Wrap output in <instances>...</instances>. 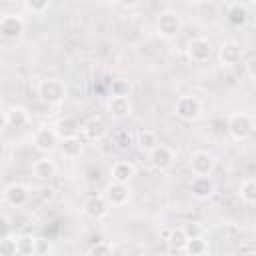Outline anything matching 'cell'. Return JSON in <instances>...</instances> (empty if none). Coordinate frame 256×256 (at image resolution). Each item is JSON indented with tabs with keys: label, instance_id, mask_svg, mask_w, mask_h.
Instances as JSON below:
<instances>
[{
	"label": "cell",
	"instance_id": "34",
	"mask_svg": "<svg viewBox=\"0 0 256 256\" xmlns=\"http://www.w3.org/2000/svg\"><path fill=\"white\" fill-rule=\"evenodd\" d=\"M8 234H10V220L4 214H0V240L4 236H8Z\"/></svg>",
	"mask_w": 256,
	"mask_h": 256
},
{
	"label": "cell",
	"instance_id": "18",
	"mask_svg": "<svg viewBox=\"0 0 256 256\" xmlns=\"http://www.w3.org/2000/svg\"><path fill=\"white\" fill-rule=\"evenodd\" d=\"M110 206L106 204V200L102 198V194H96V196H90L86 202H84V214L92 220H100L108 214Z\"/></svg>",
	"mask_w": 256,
	"mask_h": 256
},
{
	"label": "cell",
	"instance_id": "30",
	"mask_svg": "<svg viewBox=\"0 0 256 256\" xmlns=\"http://www.w3.org/2000/svg\"><path fill=\"white\" fill-rule=\"evenodd\" d=\"M0 256H18L16 254V236L8 234L0 240Z\"/></svg>",
	"mask_w": 256,
	"mask_h": 256
},
{
	"label": "cell",
	"instance_id": "16",
	"mask_svg": "<svg viewBox=\"0 0 256 256\" xmlns=\"http://www.w3.org/2000/svg\"><path fill=\"white\" fill-rule=\"evenodd\" d=\"M106 108H108V114L116 120H124L132 114V102L130 98H124V96H110Z\"/></svg>",
	"mask_w": 256,
	"mask_h": 256
},
{
	"label": "cell",
	"instance_id": "37",
	"mask_svg": "<svg viewBox=\"0 0 256 256\" xmlns=\"http://www.w3.org/2000/svg\"><path fill=\"white\" fill-rule=\"evenodd\" d=\"M6 128H8V124H6V112L0 110V132L6 130Z\"/></svg>",
	"mask_w": 256,
	"mask_h": 256
},
{
	"label": "cell",
	"instance_id": "6",
	"mask_svg": "<svg viewBox=\"0 0 256 256\" xmlns=\"http://www.w3.org/2000/svg\"><path fill=\"white\" fill-rule=\"evenodd\" d=\"M174 112H176V118H180L182 122H192L200 116L202 106L196 96H180L174 104Z\"/></svg>",
	"mask_w": 256,
	"mask_h": 256
},
{
	"label": "cell",
	"instance_id": "40",
	"mask_svg": "<svg viewBox=\"0 0 256 256\" xmlns=\"http://www.w3.org/2000/svg\"><path fill=\"white\" fill-rule=\"evenodd\" d=\"M154 256H170V254H168V252H156Z\"/></svg>",
	"mask_w": 256,
	"mask_h": 256
},
{
	"label": "cell",
	"instance_id": "4",
	"mask_svg": "<svg viewBox=\"0 0 256 256\" xmlns=\"http://www.w3.org/2000/svg\"><path fill=\"white\" fill-rule=\"evenodd\" d=\"M102 198L106 200L108 206L112 208H120V206H126L132 198V190L128 184H118V182H110L104 192H102Z\"/></svg>",
	"mask_w": 256,
	"mask_h": 256
},
{
	"label": "cell",
	"instance_id": "23",
	"mask_svg": "<svg viewBox=\"0 0 256 256\" xmlns=\"http://www.w3.org/2000/svg\"><path fill=\"white\" fill-rule=\"evenodd\" d=\"M132 142H134V134L128 128H116L110 134V144L120 152H126L132 146Z\"/></svg>",
	"mask_w": 256,
	"mask_h": 256
},
{
	"label": "cell",
	"instance_id": "24",
	"mask_svg": "<svg viewBox=\"0 0 256 256\" xmlns=\"http://www.w3.org/2000/svg\"><path fill=\"white\" fill-rule=\"evenodd\" d=\"M36 238L32 234H20L16 236V254L18 256H34L36 254Z\"/></svg>",
	"mask_w": 256,
	"mask_h": 256
},
{
	"label": "cell",
	"instance_id": "14",
	"mask_svg": "<svg viewBox=\"0 0 256 256\" xmlns=\"http://www.w3.org/2000/svg\"><path fill=\"white\" fill-rule=\"evenodd\" d=\"M190 192L196 200H208L214 196L216 186H214L210 176H194V180L190 184Z\"/></svg>",
	"mask_w": 256,
	"mask_h": 256
},
{
	"label": "cell",
	"instance_id": "41",
	"mask_svg": "<svg viewBox=\"0 0 256 256\" xmlns=\"http://www.w3.org/2000/svg\"><path fill=\"white\" fill-rule=\"evenodd\" d=\"M2 202H4V198H2V192H0V204H2Z\"/></svg>",
	"mask_w": 256,
	"mask_h": 256
},
{
	"label": "cell",
	"instance_id": "29",
	"mask_svg": "<svg viewBox=\"0 0 256 256\" xmlns=\"http://www.w3.org/2000/svg\"><path fill=\"white\" fill-rule=\"evenodd\" d=\"M110 90H112V96H124V98H130V90H132V86H130L128 80H124V78H116V80H112Z\"/></svg>",
	"mask_w": 256,
	"mask_h": 256
},
{
	"label": "cell",
	"instance_id": "22",
	"mask_svg": "<svg viewBox=\"0 0 256 256\" xmlns=\"http://www.w3.org/2000/svg\"><path fill=\"white\" fill-rule=\"evenodd\" d=\"M60 142H62V144H60V152H62L64 158L74 160V158H80V156H82V152H84V142H82L80 136L64 138V140H60Z\"/></svg>",
	"mask_w": 256,
	"mask_h": 256
},
{
	"label": "cell",
	"instance_id": "1",
	"mask_svg": "<svg viewBox=\"0 0 256 256\" xmlns=\"http://www.w3.org/2000/svg\"><path fill=\"white\" fill-rule=\"evenodd\" d=\"M38 96L46 104H58L66 98V86L58 78H44L38 82Z\"/></svg>",
	"mask_w": 256,
	"mask_h": 256
},
{
	"label": "cell",
	"instance_id": "32",
	"mask_svg": "<svg viewBox=\"0 0 256 256\" xmlns=\"http://www.w3.org/2000/svg\"><path fill=\"white\" fill-rule=\"evenodd\" d=\"M50 8V2L48 0H26L24 2V10L32 12V14H42Z\"/></svg>",
	"mask_w": 256,
	"mask_h": 256
},
{
	"label": "cell",
	"instance_id": "11",
	"mask_svg": "<svg viewBox=\"0 0 256 256\" xmlns=\"http://www.w3.org/2000/svg\"><path fill=\"white\" fill-rule=\"evenodd\" d=\"M32 144H34V148H36L38 152L48 154V152H52V150L56 148V144H58V136H56L54 128L42 126V128H38V130L34 132V136H32Z\"/></svg>",
	"mask_w": 256,
	"mask_h": 256
},
{
	"label": "cell",
	"instance_id": "12",
	"mask_svg": "<svg viewBox=\"0 0 256 256\" xmlns=\"http://www.w3.org/2000/svg\"><path fill=\"white\" fill-rule=\"evenodd\" d=\"M106 132H108V126H106V122H104L100 116H90V118L84 120L82 126H80V134H82L86 140H92V142L102 140V138L106 136Z\"/></svg>",
	"mask_w": 256,
	"mask_h": 256
},
{
	"label": "cell",
	"instance_id": "9",
	"mask_svg": "<svg viewBox=\"0 0 256 256\" xmlns=\"http://www.w3.org/2000/svg\"><path fill=\"white\" fill-rule=\"evenodd\" d=\"M2 198H4V202H6L8 206H12V208H22V206L30 200V190H28V186L14 182V184H8V186L4 188Z\"/></svg>",
	"mask_w": 256,
	"mask_h": 256
},
{
	"label": "cell",
	"instance_id": "33",
	"mask_svg": "<svg viewBox=\"0 0 256 256\" xmlns=\"http://www.w3.org/2000/svg\"><path fill=\"white\" fill-rule=\"evenodd\" d=\"M182 230H184V234H186L188 240H190V238H200V236H204V226H202V222H186V224L182 226Z\"/></svg>",
	"mask_w": 256,
	"mask_h": 256
},
{
	"label": "cell",
	"instance_id": "31",
	"mask_svg": "<svg viewBox=\"0 0 256 256\" xmlns=\"http://www.w3.org/2000/svg\"><path fill=\"white\" fill-rule=\"evenodd\" d=\"M86 256H114V248L108 242H96L88 248Z\"/></svg>",
	"mask_w": 256,
	"mask_h": 256
},
{
	"label": "cell",
	"instance_id": "7",
	"mask_svg": "<svg viewBox=\"0 0 256 256\" xmlns=\"http://www.w3.org/2000/svg\"><path fill=\"white\" fill-rule=\"evenodd\" d=\"M242 56H244L242 46H240L236 40H226V42H222L220 48H218V60H220V64H222L224 68H234V66H238V64L242 62Z\"/></svg>",
	"mask_w": 256,
	"mask_h": 256
},
{
	"label": "cell",
	"instance_id": "15",
	"mask_svg": "<svg viewBox=\"0 0 256 256\" xmlns=\"http://www.w3.org/2000/svg\"><path fill=\"white\" fill-rule=\"evenodd\" d=\"M110 176H112V182H118V184H128L134 176H136V166L128 160H116L110 168Z\"/></svg>",
	"mask_w": 256,
	"mask_h": 256
},
{
	"label": "cell",
	"instance_id": "17",
	"mask_svg": "<svg viewBox=\"0 0 256 256\" xmlns=\"http://www.w3.org/2000/svg\"><path fill=\"white\" fill-rule=\"evenodd\" d=\"M56 172H58V166L48 156H42V158L32 162V176L38 180H50L56 176Z\"/></svg>",
	"mask_w": 256,
	"mask_h": 256
},
{
	"label": "cell",
	"instance_id": "36",
	"mask_svg": "<svg viewBox=\"0 0 256 256\" xmlns=\"http://www.w3.org/2000/svg\"><path fill=\"white\" fill-rule=\"evenodd\" d=\"M40 198L44 200V202H50L52 198H54V188H50V186H44V188H40Z\"/></svg>",
	"mask_w": 256,
	"mask_h": 256
},
{
	"label": "cell",
	"instance_id": "42",
	"mask_svg": "<svg viewBox=\"0 0 256 256\" xmlns=\"http://www.w3.org/2000/svg\"><path fill=\"white\" fill-rule=\"evenodd\" d=\"M44 256H58V254H44Z\"/></svg>",
	"mask_w": 256,
	"mask_h": 256
},
{
	"label": "cell",
	"instance_id": "2",
	"mask_svg": "<svg viewBox=\"0 0 256 256\" xmlns=\"http://www.w3.org/2000/svg\"><path fill=\"white\" fill-rule=\"evenodd\" d=\"M254 132V120L250 114H232L230 120H228V134L232 136V140L236 142H242V140H248Z\"/></svg>",
	"mask_w": 256,
	"mask_h": 256
},
{
	"label": "cell",
	"instance_id": "21",
	"mask_svg": "<svg viewBox=\"0 0 256 256\" xmlns=\"http://www.w3.org/2000/svg\"><path fill=\"white\" fill-rule=\"evenodd\" d=\"M246 20H248V10H246V6L240 4V2H232V4L228 6V10H226V22H228L232 28H240V26L246 24Z\"/></svg>",
	"mask_w": 256,
	"mask_h": 256
},
{
	"label": "cell",
	"instance_id": "35",
	"mask_svg": "<svg viewBox=\"0 0 256 256\" xmlns=\"http://www.w3.org/2000/svg\"><path fill=\"white\" fill-rule=\"evenodd\" d=\"M244 66H246V74H248V78L254 80V54H252V52H248V58H246Z\"/></svg>",
	"mask_w": 256,
	"mask_h": 256
},
{
	"label": "cell",
	"instance_id": "20",
	"mask_svg": "<svg viewBox=\"0 0 256 256\" xmlns=\"http://www.w3.org/2000/svg\"><path fill=\"white\" fill-rule=\"evenodd\" d=\"M134 144L138 146L140 152L144 154H150L156 146H158V134L150 128H140L136 134H134Z\"/></svg>",
	"mask_w": 256,
	"mask_h": 256
},
{
	"label": "cell",
	"instance_id": "19",
	"mask_svg": "<svg viewBox=\"0 0 256 256\" xmlns=\"http://www.w3.org/2000/svg\"><path fill=\"white\" fill-rule=\"evenodd\" d=\"M80 126H82V124H80L76 118H72V116H64V118H60V120L54 124V132H56L58 140L74 138V136L80 134Z\"/></svg>",
	"mask_w": 256,
	"mask_h": 256
},
{
	"label": "cell",
	"instance_id": "26",
	"mask_svg": "<svg viewBox=\"0 0 256 256\" xmlns=\"http://www.w3.org/2000/svg\"><path fill=\"white\" fill-rule=\"evenodd\" d=\"M186 240H188V238H186L182 226L172 228V230H168V234H166V244H168V248H170L172 252H184Z\"/></svg>",
	"mask_w": 256,
	"mask_h": 256
},
{
	"label": "cell",
	"instance_id": "38",
	"mask_svg": "<svg viewBox=\"0 0 256 256\" xmlns=\"http://www.w3.org/2000/svg\"><path fill=\"white\" fill-rule=\"evenodd\" d=\"M240 256H256L254 250H248V252H240Z\"/></svg>",
	"mask_w": 256,
	"mask_h": 256
},
{
	"label": "cell",
	"instance_id": "39",
	"mask_svg": "<svg viewBox=\"0 0 256 256\" xmlns=\"http://www.w3.org/2000/svg\"><path fill=\"white\" fill-rule=\"evenodd\" d=\"M198 256H214L210 250H206V252H202V254H198Z\"/></svg>",
	"mask_w": 256,
	"mask_h": 256
},
{
	"label": "cell",
	"instance_id": "27",
	"mask_svg": "<svg viewBox=\"0 0 256 256\" xmlns=\"http://www.w3.org/2000/svg\"><path fill=\"white\" fill-rule=\"evenodd\" d=\"M238 194H240V200H242L244 204L252 206V204L256 202V180H254V178H246V180L240 184Z\"/></svg>",
	"mask_w": 256,
	"mask_h": 256
},
{
	"label": "cell",
	"instance_id": "3",
	"mask_svg": "<svg viewBox=\"0 0 256 256\" xmlns=\"http://www.w3.org/2000/svg\"><path fill=\"white\" fill-rule=\"evenodd\" d=\"M180 28H182V24H180V18H178L176 12L164 10V12L158 14V18H156V32H158L160 38L172 40V38H176L180 34Z\"/></svg>",
	"mask_w": 256,
	"mask_h": 256
},
{
	"label": "cell",
	"instance_id": "25",
	"mask_svg": "<svg viewBox=\"0 0 256 256\" xmlns=\"http://www.w3.org/2000/svg\"><path fill=\"white\" fill-rule=\"evenodd\" d=\"M6 124L8 128H24L28 124V112L20 106H12L6 110Z\"/></svg>",
	"mask_w": 256,
	"mask_h": 256
},
{
	"label": "cell",
	"instance_id": "8",
	"mask_svg": "<svg viewBox=\"0 0 256 256\" xmlns=\"http://www.w3.org/2000/svg\"><path fill=\"white\" fill-rule=\"evenodd\" d=\"M148 160H150V164H152L154 170L166 172V170L172 168V164H174V160H176V154H174L172 148H168V146H164V144H158V146L148 154Z\"/></svg>",
	"mask_w": 256,
	"mask_h": 256
},
{
	"label": "cell",
	"instance_id": "10",
	"mask_svg": "<svg viewBox=\"0 0 256 256\" xmlns=\"http://www.w3.org/2000/svg\"><path fill=\"white\" fill-rule=\"evenodd\" d=\"M24 32V20L18 14H4L0 18V36L6 40H16Z\"/></svg>",
	"mask_w": 256,
	"mask_h": 256
},
{
	"label": "cell",
	"instance_id": "28",
	"mask_svg": "<svg viewBox=\"0 0 256 256\" xmlns=\"http://www.w3.org/2000/svg\"><path fill=\"white\" fill-rule=\"evenodd\" d=\"M206 250H208V242L204 240V236H200V238H190V240H186L184 252H186L188 256H198V254H202V252H206Z\"/></svg>",
	"mask_w": 256,
	"mask_h": 256
},
{
	"label": "cell",
	"instance_id": "5",
	"mask_svg": "<svg viewBox=\"0 0 256 256\" xmlns=\"http://www.w3.org/2000/svg\"><path fill=\"white\" fill-rule=\"evenodd\" d=\"M216 168V158L208 150H194L190 154V170L194 176H210Z\"/></svg>",
	"mask_w": 256,
	"mask_h": 256
},
{
	"label": "cell",
	"instance_id": "13",
	"mask_svg": "<svg viewBox=\"0 0 256 256\" xmlns=\"http://www.w3.org/2000/svg\"><path fill=\"white\" fill-rule=\"evenodd\" d=\"M186 52H188V58L192 62L202 64V62H208L210 60V56H212V44H210L208 38H194V40H190Z\"/></svg>",
	"mask_w": 256,
	"mask_h": 256
}]
</instances>
